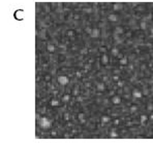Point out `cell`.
Masks as SVG:
<instances>
[{"mask_svg": "<svg viewBox=\"0 0 153 145\" xmlns=\"http://www.w3.org/2000/svg\"><path fill=\"white\" fill-rule=\"evenodd\" d=\"M57 81H58V83L60 85L65 87V85L70 82V78H68L66 75H59V76L57 77Z\"/></svg>", "mask_w": 153, "mask_h": 145, "instance_id": "6da1fadb", "label": "cell"}, {"mask_svg": "<svg viewBox=\"0 0 153 145\" xmlns=\"http://www.w3.org/2000/svg\"><path fill=\"white\" fill-rule=\"evenodd\" d=\"M39 125H40V128L44 130L46 129H49L50 128V121L48 119L47 117H42L40 118V121H39Z\"/></svg>", "mask_w": 153, "mask_h": 145, "instance_id": "7a4b0ae2", "label": "cell"}, {"mask_svg": "<svg viewBox=\"0 0 153 145\" xmlns=\"http://www.w3.org/2000/svg\"><path fill=\"white\" fill-rule=\"evenodd\" d=\"M24 16H25V14H24V10H23V9H18V10L15 11V14H14L15 19L18 20V21L24 20Z\"/></svg>", "mask_w": 153, "mask_h": 145, "instance_id": "3957f363", "label": "cell"}, {"mask_svg": "<svg viewBox=\"0 0 153 145\" xmlns=\"http://www.w3.org/2000/svg\"><path fill=\"white\" fill-rule=\"evenodd\" d=\"M109 62H110V58H109V56L107 55V54H103V55L101 56V58H100V63H101V65L107 66L109 64Z\"/></svg>", "mask_w": 153, "mask_h": 145, "instance_id": "277c9868", "label": "cell"}, {"mask_svg": "<svg viewBox=\"0 0 153 145\" xmlns=\"http://www.w3.org/2000/svg\"><path fill=\"white\" fill-rule=\"evenodd\" d=\"M99 34H100L99 29H97V28H94V29H92V30H91V33H90V37H92V38H97L98 36H99Z\"/></svg>", "mask_w": 153, "mask_h": 145, "instance_id": "5b68a950", "label": "cell"}, {"mask_svg": "<svg viewBox=\"0 0 153 145\" xmlns=\"http://www.w3.org/2000/svg\"><path fill=\"white\" fill-rule=\"evenodd\" d=\"M111 101L113 104L117 105V104H120V103H121V99H120L119 96H114V97H112Z\"/></svg>", "mask_w": 153, "mask_h": 145, "instance_id": "8992f818", "label": "cell"}, {"mask_svg": "<svg viewBox=\"0 0 153 145\" xmlns=\"http://www.w3.org/2000/svg\"><path fill=\"white\" fill-rule=\"evenodd\" d=\"M122 8H123V6L121 3H114V4H113V9H114L115 11H119V10H121Z\"/></svg>", "mask_w": 153, "mask_h": 145, "instance_id": "52a82bcc", "label": "cell"}, {"mask_svg": "<svg viewBox=\"0 0 153 145\" xmlns=\"http://www.w3.org/2000/svg\"><path fill=\"white\" fill-rule=\"evenodd\" d=\"M117 16L115 14H109V16H108V20L110 21V22H116L117 21Z\"/></svg>", "mask_w": 153, "mask_h": 145, "instance_id": "ba28073f", "label": "cell"}, {"mask_svg": "<svg viewBox=\"0 0 153 145\" xmlns=\"http://www.w3.org/2000/svg\"><path fill=\"white\" fill-rule=\"evenodd\" d=\"M105 90H106V85H105L103 82H99V83H97V91H99V92H103Z\"/></svg>", "mask_w": 153, "mask_h": 145, "instance_id": "9c48e42d", "label": "cell"}, {"mask_svg": "<svg viewBox=\"0 0 153 145\" xmlns=\"http://www.w3.org/2000/svg\"><path fill=\"white\" fill-rule=\"evenodd\" d=\"M50 104L52 107H57L59 105V101L57 100V99H52L50 102Z\"/></svg>", "mask_w": 153, "mask_h": 145, "instance_id": "30bf717a", "label": "cell"}, {"mask_svg": "<svg viewBox=\"0 0 153 145\" xmlns=\"http://www.w3.org/2000/svg\"><path fill=\"white\" fill-rule=\"evenodd\" d=\"M47 49H48V52H50V54H52V52H55V45H53V44H48Z\"/></svg>", "mask_w": 153, "mask_h": 145, "instance_id": "8fae6325", "label": "cell"}, {"mask_svg": "<svg viewBox=\"0 0 153 145\" xmlns=\"http://www.w3.org/2000/svg\"><path fill=\"white\" fill-rule=\"evenodd\" d=\"M123 32H124V30H123V28H121L120 26H117V27L115 28V33H116V34H122Z\"/></svg>", "mask_w": 153, "mask_h": 145, "instance_id": "7c38bea8", "label": "cell"}, {"mask_svg": "<svg viewBox=\"0 0 153 145\" xmlns=\"http://www.w3.org/2000/svg\"><path fill=\"white\" fill-rule=\"evenodd\" d=\"M111 54L113 56H115V57H117L118 54H119V51H118L117 47H113V49H111Z\"/></svg>", "mask_w": 153, "mask_h": 145, "instance_id": "4fadbf2b", "label": "cell"}, {"mask_svg": "<svg viewBox=\"0 0 153 145\" xmlns=\"http://www.w3.org/2000/svg\"><path fill=\"white\" fill-rule=\"evenodd\" d=\"M109 121H110V117L107 116V115H103V117H101V123H108Z\"/></svg>", "mask_w": 153, "mask_h": 145, "instance_id": "5bb4252c", "label": "cell"}, {"mask_svg": "<svg viewBox=\"0 0 153 145\" xmlns=\"http://www.w3.org/2000/svg\"><path fill=\"white\" fill-rule=\"evenodd\" d=\"M99 52L100 54H107V47H99Z\"/></svg>", "mask_w": 153, "mask_h": 145, "instance_id": "9a60e30c", "label": "cell"}, {"mask_svg": "<svg viewBox=\"0 0 153 145\" xmlns=\"http://www.w3.org/2000/svg\"><path fill=\"white\" fill-rule=\"evenodd\" d=\"M126 63H127V60H126V58L120 59V64H121V65H126Z\"/></svg>", "mask_w": 153, "mask_h": 145, "instance_id": "2e32d148", "label": "cell"}, {"mask_svg": "<svg viewBox=\"0 0 153 145\" xmlns=\"http://www.w3.org/2000/svg\"><path fill=\"white\" fill-rule=\"evenodd\" d=\"M75 35V32L72 30H70L68 32H67V36H70V37H72V36H74Z\"/></svg>", "mask_w": 153, "mask_h": 145, "instance_id": "e0dca14e", "label": "cell"}, {"mask_svg": "<svg viewBox=\"0 0 153 145\" xmlns=\"http://www.w3.org/2000/svg\"><path fill=\"white\" fill-rule=\"evenodd\" d=\"M63 100H64V101H68V100H70V95H67V94H66V95H64Z\"/></svg>", "mask_w": 153, "mask_h": 145, "instance_id": "ac0fdd59", "label": "cell"}, {"mask_svg": "<svg viewBox=\"0 0 153 145\" xmlns=\"http://www.w3.org/2000/svg\"><path fill=\"white\" fill-rule=\"evenodd\" d=\"M78 117H79V119H80V121H82V119L84 118V114H83V113H79V116H78Z\"/></svg>", "mask_w": 153, "mask_h": 145, "instance_id": "d6986e66", "label": "cell"}, {"mask_svg": "<svg viewBox=\"0 0 153 145\" xmlns=\"http://www.w3.org/2000/svg\"><path fill=\"white\" fill-rule=\"evenodd\" d=\"M134 96H136V97H141V93H139V92H134Z\"/></svg>", "mask_w": 153, "mask_h": 145, "instance_id": "ffe728a7", "label": "cell"}, {"mask_svg": "<svg viewBox=\"0 0 153 145\" xmlns=\"http://www.w3.org/2000/svg\"><path fill=\"white\" fill-rule=\"evenodd\" d=\"M145 23H141V28H142V29H145V28H146V26H145Z\"/></svg>", "mask_w": 153, "mask_h": 145, "instance_id": "44dd1931", "label": "cell"}, {"mask_svg": "<svg viewBox=\"0 0 153 145\" xmlns=\"http://www.w3.org/2000/svg\"><path fill=\"white\" fill-rule=\"evenodd\" d=\"M111 136H112V137H116V136H117V134H116V133H112Z\"/></svg>", "mask_w": 153, "mask_h": 145, "instance_id": "7402d4cb", "label": "cell"}, {"mask_svg": "<svg viewBox=\"0 0 153 145\" xmlns=\"http://www.w3.org/2000/svg\"><path fill=\"white\" fill-rule=\"evenodd\" d=\"M45 79H46V80H50L51 78H50V76H46V77H45Z\"/></svg>", "mask_w": 153, "mask_h": 145, "instance_id": "603a6c76", "label": "cell"}]
</instances>
